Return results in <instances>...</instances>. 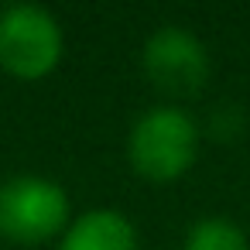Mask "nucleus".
<instances>
[{
	"mask_svg": "<svg viewBox=\"0 0 250 250\" xmlns=\"http://www.w3.org/2000/svg\"><path fill=\"white\" fill-rule=\"evenodd\" d=\"M59 250H137V226L120 209H86L65 226Z\"/></svg>",
	"mask_w": 250,
	"mask_h": 250,
	"instance_id": "obj_5",
	"label": "nucleus"
},
{
	"mask_svg": "<svg viewBox=\"0 0 250 250\" xmlns=\"http://www.w3.org/2000/svg\"><path fill=\"white\" fill-rule=\"evenodd\" d=\"M202 151V124L178 103L144 110L127 134V161L137 178L168 185L185 178Z\"/></svg>",
	"mask_w": 250,
	"mask_h": 250,
	"instance_id": "obj_1",
	"label": "nucleus"
},
{
	"mask_svg": "<svg viewBox=\"0 0 250 250\" xmlns=\"http://www.w3.org/2000/svg\"><path fill=\"white\" fill-rule=\"evenodd\" d=\"M182 250H250V240L229 216H199L185 229Z\"/></svg>",
	"mask_w": 250,
	"mask_h": 250,
	"instance_id": "obj_6",
	"label": "nucleus"
},
{
	"mask_svg": "<svg viewBox=\"0 0 250 250\" xmlns=\"http://www.w3.org/2000/svg\"><path fill=\"white\" fill-rule=\"evenodd\" d=\"M243 130H247V113H243V106H236V103H219V106H212V113H209V120H206V127H202V137L209 134L212 141L229 144V141H240Z\"/></svg>",
	"mask_w": 250,
	"mask_h": 250,
	"instance_id": "obj_7",
	"label": "nucleus"
},
{
	"mask_svg": "<svg viewBox=\"0 0 250 250\" xmlns=\"http://www.w3.org/2000/svg\"><path fill=\"white\" fill-rule=\"evenodd\" d=\"M141 72L144 79L171 96V100H195L202 96L209 72H212V59L206 42L182 24H161L144 38L141 48Z\"/></svg>",
	"mask_w": 250,
	"mask_h": 250,
	"instance_id": "obj_4",
	"label": "nucleus"
},
{
	"mask_svg": "<svg viewBox=\"0 0 250 250\" xmlns=\"http://www.w3.org/2000/svg\"><path fill=\"white\" fill-rule=\"evenodd\" d=\"M72 223V202L69 192L42 175H14L0 182V236L38 247L65 233Z\"/></svg>",
	"mask_w": 250,
	"mask_h": 250,
	"instance_id": "obj_2",
	"label": "nucleus"
},
{
	"mask_svg": "<svg viewBox=\"0 0 250 250\" xmlns=\"http://www.w3.org/2000/svg\"><path fill=\"white\" fill-rule=\"evenodd\" d=\"M65 38L52 11L38 4H14L0 11V69L21 83L52 76L62 62Z\"/></svg>",
	"mask_w": 250,
	"mask_h": 250,
	"instance_id": "obj_3",
	"label": "nucleus"
}]
</instances>
